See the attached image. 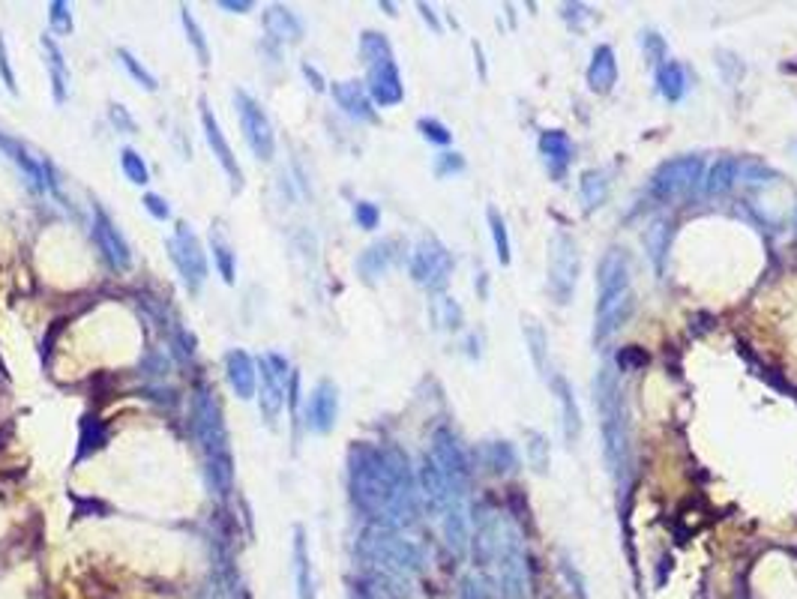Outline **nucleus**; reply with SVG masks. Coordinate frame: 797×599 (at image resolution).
<instances>
[{"instance_id": "cd10ccee", "label": "nucleus", "mask_w": 797, "mask_h": 599, "mask_svg": "<svg viewBox=\"0 0 797 599\" xmlns=\"http://www.w3.org/2000/svg\"><path fill=\"white\" fill-rule=\"evenodd\" d=\"M42 51H46V66H48V75H51L55 102H66V97H70V70H66L64 51L57 48V42L51 37H42Z\"/></svg>"}, {"instance_id": "680f3d73", "label": "nucleus", "mask_w": 797, "mask_h": 599, "mask_svg": "<svg viewBox=\"0 0 797 599\" xmlns=\"http://www.w3.org/2000/svg\"><path fill=\"white\" fill-rule=\"evenodd\" d=\"M420 13H423V19H426L428 24H432V28H435V30H438V21H435V15H432V10H428V6H426V4H420Z\"/></svg>"}, {"instance_id": "6ab92c4d", "label": "nucleus", "mask_w": 797, "mask_h": 599, "mask_svg": "<svg viewBox=\"0 0 797 599\" xmlns=\"http://www.w3.org/2000/svg\"><path fill=\"white\" fill-rule=\"evenodd\" d=\"M93 234H97V243L99 249L106 252V258L111 267L117 270H126L132 264V255H130V246H126L123 234L114 228V222L108 219V213L102 207H93Z\"/></svg>"}, {"instance_id": "864d4df0", "label": "nucleus", "mask_w": 797, "mask_h": 599, "mask_svg": "<svg viewBox=\"0 0 797 599\" xmlns=\"http://www.w3.org/2000/svg\"><path fill=\"white\" fill-rule=\"evenodd\" d=\"M462 168H465V159H462L459 153H444V156H438V162H435V174L438 177L456 174Z\"/></svg>"}, {"instance_id": "0e129e2a", "label": "nucleus", "mask_w": 797, "mask_h": 599, "mask_svg": "<svg viewBox=\"0 0 797 599\" xmlns=\"http://www.w3.org/2000/svg\"><path fill=\"white\" fill-rule=\"evenodd\" d=\"M794 225H797V210H794Z\"/></svg>"}, {"instance_id": "c85d7f7f", "label": "nucleus", "mask_w": 797, "mask_h": 599, "mask_svg": "<svg viewBox=\"0 0 797 599\" xmlns=\"http://www.w3.org/2000/svg\"><path fill=\"white\" fill-rule=\"evenodd\" d=\"M264 28L279 42H297L303 37V21L291 10H285V6H270L267 15H264Z\"/></svg>"}, {"instance_id": "412c9836", "label": "nucleus", "mask_w": 797, "mask_h": 599, "mask_svg": "<svg viewBox=\"0 0 797 599\" xmlns=\"http://www.w3.org/2000/svg\"><path fill=\"white\" fill-rule=\"evenodd\" d=\"M548 384H552V392H555V401H558L561 408V429H564V441L567 443H576L579 434H581V410H579V401H576V392H572V384L564 378V375L555 372L552 378H548Z\"/></svg>"}, {"instance_id": "09e8293b", "label": "nucleus", "mask_w": 797, "mask_h": 599, "mask_svg": "<svg viewBox=\"0 0 797 599\" xmlns=\"http://www.w3.org/2000/svg\"><path fill=\"white\" fill-rule=\"evenodd\" d=\"M48 21L51 28H55V33H72V13L66 4H60V0H55V4H48Z\"/></svg>"}, {"instance_id": "8fccbe9b", "label": "nucleus", "mask_w": 797, "mask_h": 599, "mask_svg": "<svg viewBox=\"0 0 797 599\" xmlns=\"http://www.w3.org/2000/svg\"><path fill=\"white\" fill-rule=\"evenodd\" d=\"M354 219H357V225H360V228L372 231V228H378L381 210L375 207L372 201H357V204H354Z\"/></svg>"}, {"instance_id": "bf43d9fd", "label": "nucleus", "mask_w": 797, "mask_h": 599, "mask_svg": "<svg viewBox=\"0 0 797 599\" xmlns=\"http://www.w3.org/2000/svg\"><path fill=\"white\" fill-rule=\"evenodd\" d=\"M222 10H231V13H250L252 4L250 0H219Z\"/></svg>"}, {"instance_id": "c756f323", "label": "nucleus", "mask_w": 797, "mask_h": 599, "mask_svg": "<svg viewBox=\"0 0 797 599\" xmlns=\"http://www.w3.org/2000/svg\"><path fill=\"white\" fill-rule=\"evenodd\" d=\"M444 536H447L450 549L462 554L468 549V510L462 507V501H453L447 510H444Z\"/></svg>"}, {"instance_id": "a18cd8bd", "label": "nucleus", "mask_w": 797, "mask_h": 599, "mask_svg": "<svg viewBox=\"0 0 797 599\" xmlns=\"http://www.w3.org/2000/svg\"><path fill=\"white\" fill-rule=\"evenodd\" d=\"M117 57H120V63H123V66H126V72H130V75H132V79H135V81H139V84H141V88H144V90H150V93H153V90H157V88H159V84H157V79H153V75H150V72H148V70H144V66H141V60H135V57H132V51H126V48H117Z\"/></svg>"}, {"instance_id": "6e6552de", "label": "nucleus", "mask_w": 797, "mask_h": 599, "mask_svg": "<svg viewBox=\"0 0 797 599\" xmlns=\"http://www.w3.org/2000/svg\"><path fill=\"white\" fill-rule=\"evenodd\" d=\"M453 273V255L447 252V246L435 237H423L411 252V276H414L417 285H423L428 291H441L450 282Z\"/></svg>"}, {"instance_id": "393cba45", "label": "nucleus", "mask_w": 797, "mask_h": 599, "mask_svg": "<svg viewBox=\"0 0 797 599\" xmlns=\"http://www.w3.org/2000/svg\"><path fill=\"white\" fill-rule=\"evenodd\" d=\"M333 99L339 102V108L354 120H375L369 93L363 90L360 81H333Z\"/></svg>"}, {"instance_id": "20e7f679", "label": "nucleus", "mask_w": 797, "mask_h": 599, "mask_svg": "<svg viewBox=\"0 0 797 599\" xmlns=\"http://www.w3.org/2000/svg\"><path fill=\"white\" fill-rule=\"evenodd\" d=\"M581 276V258H579V246L567 231H558L552 237V246H548V294H552L555 303L567 306L572 294H576Z\"/></svg>"}, {"instance_id": "5701e85b", "label": "nucleus", "mask_w": 797, "mask_h": 599, "mask_svg": "<svg viewBox=\"0 0 797 599\" xmlns=\"http://www.w3.org/2000/svg\"><path fill=\"white\" fill-rule=\"evenodd\" d=\"M539 153H543L548 171H552L555 177H564V171L570 168L576 148H572L570 135L564 130H546V132H539Z\"/></svg>"}, {"instance_id": "aec40b11", "label": "nucleus", "mask_w": 797, "mask_h": 599, "mask_svg": "<svg viewBox=\"0 0 797 599\" xmlns=\"http://www.w3.org/2000/svg\"><path fill=\"white\" fill-rule=\"evenodd\" d=\"M417 477H420V492H423L428 510H441L444 512L453 501H462V498L453 494L447 477H444V470L435 465V459L428 456V452L423 456V461H420V474Z\"/></svg>"}, {"instance_id": "f704fd0d", "label": "nucleus", "mask_w": 797, "mask_h": 599, "mask_svg": "<svg viewBox=\"0 0 797 599\" xmlns=\"http://www.w3.org/2000/svg\"><path fill=\"white\" fill-rule=\"evenodd\" d=\"M579 195H581V201H585V210L594 213L599 204L606 201V195H608V174H606V171H599V168L581 171V177H579Z\"/></svg>"}, {"instance_id": "f03ea898", "label": "nucleus", "mask_w": 797, "mask_h": 599, "mask_svg": "<svg viewBox=\"0 0 797 599\" xmlns=\"http://www.w3.org/2000/svg\"><path fill=\"white\" fill-rule=\"evenodd\" d=\"M594 396L599 410V432H603V456L608 465V474L615 483H627L630 468V432H627V408H623L618 372L612 366H603L594 378Z\"/></svg>"}, {"instance_id": "b1692460", "label": "nucleus", "mask_w": 797, "mask_h": 599, "mask_svg": "<svg viewBox=\"0 0 797 599\" xmlns=\"http://www.w3.org/2000/svg\"><path fill=\"white\" fill-rule=\"evenodd\" d=\"M618 84V57L612 46H597L588 66V88L594 93H608Z\"/></svg>"}, {"instance_id": "2f4dec72", "label": "nucleus", "mask_w": 797, "mask_h": 599, "mask_svg": "<svg viewBox=\"0 0 797 599\" xmlns=\"http://www.w3.org/2000/svg\"><path fill=\"white\" fill-rule=\"evenodd\" d=\"M525 342H528V354L534 359V369L543 375V378H552L555 372H552V357H548V336L537 321H525Z\"/></svg>"}, {"instance_id": "a19ab883", "label": "nucleus", "mask_w": 797, "mask_h": 599, "mask_svg": "<svg viewBox=\"0 0 797 599\" xmlns=\"http://www.w3.org/2000/svg\"><path fill=\"white\" fill-rule=\"evenodd\" d=\"M106 426H102V419L97 417H84L81 423V450H79V459L90 456V452H97L102 443H106Z\"/></svg>"}, {"instance_id": "ddd939ff", "label": "nucleus", "mask_w": 797, "mask_h": 599, "mask_svg": "<svg viewBox=\"0 0 797 599\" xmlns=\"http://www.w3.org/2000/svg\"><path fill=\"white\" fill-rule=\"evenodd\" d=\"M363 545L372 558H378L381 563H387L393 569H420V563H423V554H420L417 545H411L408 539L390 534L387 527L369 530V534L363 536Z\"/></svg>"}, {"instance_id": "e433bc0d", "label": "nucleus", "mask_w": 797, "mask_h": 599, "mask_svg": "<svg viewBox=\"0 0 797 599\" xmlns=\"http://www.w3.org/2000/svg\"><path fill=\"white\" fill-rule=\"evenodd\" d=\"M432 321L441 330H459L462 327V309L459 303L447 294H438L432 300Z\"/></svg>"}, {"instance_id": "f8f14e48", "label": "nucleus", "mask_w": 797, "mask_h": 599, "mask_svg": "<svg viewBox=\"0 0 797 599\" xmlns=\"http://www.w3.org/2000/svg\"><path fill=\"white\" fill-rule=\"evenodd\" d=\"M428 456L435 459V465H438L444 470V477H447L450 489L456 498H465L468 485H471V465L465 459V452H462L456 434H453L450 429H438L432 434V452Z\"/></svg>"}, {"instance_id": "423d86ee", "label": "nucleus", "mask_w": 797, "mask_h": 599, "mask_svg": "<svg viewBox=\"0 0 797 599\" xmlns=\"http://www.w3.org/2000/svg\"><path fill=\"white\" fill-rule=\"evenodd\" d=\"M498 561H501V594L504 599H528V563H525V549H521V534L513 525V519L501 521V545H498Z\"/></svg>"}, {"instance_id": "f257e3e1", "label": "nucleus", "mask_w": 797, "mask_h": 599, "mask_svg": "<svg viewBox=\"0 0 797 599\" xmlns=\"http://www.w3.org/2000/svg\"><path fill=\"white\" fill-rule=\"evenodd\" d=\"M351 498L384 527H405L417 519V492L408 459L399 450L357 443L348 452Z\"/></svg>"}, {"instance_id": "de8ad7c7", "label": "nucleus", "mask_w": 797, "mask_h": 599, "mask_svg": "<svg viewBox=\"0 0 797 599\" xmlns=\"http://www.w3.org/2000/svg\"><path fill=\"white\" fill-rule=\"evenodd\" d=\"M417 130L423 132V139H426V141L438 144V148H447V144L453 141V132H450L444 123H438V120H432V117H423V120H420Z\"/></svg>"}, {"instance_id": "39448f33", "label": "nucleus", "mask_w": 797, "mask_h": 599, "mask_svg": "<svg viewBox=\"0 0 797 599\" xmlns=\"http://www.w3.org/2000/svg\"><path fill=\"white\" fill-rule=\"evenodd\" d=\"M192 429L204 452H208V461L228 456V434L225 423H222V410L216 396L208 387H199L192 396Z\"/></svg>"}, {"instance_id": "49530a36", "label": "nucleus", "mask_w": 797, "mask_h": 599, "mask_svg": "<svg viewBox=\"0 0 797 599\" xmlns=\"http://www.w3.org/2000/svg\"><path fill=\"white\" fill-rule=\"evenodd\" d=\"M738 180H743L747 186H752V190H761V186L774 183L776 180V171H770L767 165H761V162H750V165L741 168Z\"/></svg>"}, {"instance_id": "2eb2a0df", "label": "nucleus", "mask_w": 797, "mask_h": 599, "mask_svg": "<svg viewBox=\"0 0 797 599\" xmlns=\"http://www.w3.org/2000/svg\"><path fill=\"white\" fill-rule=\"evenodd\" d=\"M366 90H369V97L384 108L399 105L402 97H405V88H402V75H399L396 60L384 57V60L369 63V81H366Z\"/></svg>"}, {"instance_id": "6e6d98bb", "label": "nucleus", "mask_w": 797, "mask_h": 599, "mask_svg": "<svg viewBox=\"0 0 797 599\" xmlns=\"http://www.w3.org/2000/svg\"><path fill=\"white\" fill-rule=\"evenodd\" d=\"M561 572H564V578H567V581H570V585H572V594H576V599H588V590H585V578H581V576H579V572H576V567H572V563H570L567 558H564V561H561Z\"/></svg>"}, {"instance_id": "4c0bfd02", "label": "nucleus", "mask_w": 797, "mask_h": 599, "mask_svg": "<svg viewBox=\"0 0 797 599\" xmlns=\"http://www.w3.org/2000/svg\"><path fill=\"white\" fill-rule=\"evenodd\" d=\"M528 461L537 474H548V465H552V443H548L543 432L528 434Z\"/></svg>"}, {"instance_id": "5fc2aeb1", "label": "nucleus", "mask_w": 797, "mask_h": 599, "mask_svg": "<svg viewBox=\"0 0 797 599\" xmlns=\"http://www.w3.org/2000/svg\"><path fill=\"white\" fill-rule=\"evenodd\" d=\"M144 207H148V213L153 219H159V222H165V219H171V207H168V201L165 198H159V195H153V192H148L144 195Z\"/></svg>"}, {"instance_id": "a878e982", "label": "nucleus", "mask_w": 797, "mask_h": 599, "mask_svg": "<svg viewBox=\"0 0 797 599\" xmlns=\"http://www.w3.org/2000/svg\"><path fill=\"white\" fill-rule=\"evenodd\" d=\"M393 261H396V240H378L357 258V270L366 282H375L393 267Z\"/></svg>"}, {"instance_id": "9b49d317", "label": "nucleus", "mask_w": 797, "mask_h": 599, "mask_svg": "<svg viewBox=\"0 0 797 599\" xmlns=\"http://www.w3.org/2000/svg\"><path fill=\"white\" fill-rule=\"evenodd\" d=\"M259 372H261V390H259V408L261 417L273 426L285 408V392H288V359L282 354H264L259 359Z\"/></svg>"}, {"instance_id": "9d476101", "label": "nucleus", "mask_w": 797, "mask_h": 599, "mask_svg": "<svg viewBox=\"0 0 797 599\" xmlns=\"http://www.w3.org/2000/svg\"><path fill=\"white\" fill-rule=\"evenodd\" d=\"M234 105L240 114V130H243V139L250 144V150L264 162L273 159V153H276V135H273L267 111H264L246 90L234 93Z\"/></svg>"}, {"instance_id": "c9c22d12", "label": "nucleus", "mask_w": 797, "mask_h": 599, "mask_svg": "<svg viewBox=\"0 0 797 599\" xmlns=\"http://www.w3.org/2000/svg\"><path fill=\"white\" fill-rule=\"evenodd\" d=\"M657 88L668 102H681L683 93H687V75H683L681 63L663 60V63L657 66Z\"/></svg>"}, {"instance_id": "7c9ffc66", "label": "nucleus", "mask_w": 797, "mask_h": 599, "mask_svg": "<svg viewBox=\"0 0 797 599\" xmlns=\"http://www.w3.org/2000/svg\"><path fill=\"white\" fill-rule=\"evenodd\" d=\"M479 459H483V468H488L492 474H513L519 468V456L513 450V443L507 441H488L479 447Z\"/></svg>"}, {"instance_id": "473e14b6", "label": "nucleus", "mask_w": 797, "mask_h": 599, "mask_svg": "<svg viewBox=\"0 0 797 599\" xmlns=\"http://www.w3.org/2000/svg\"><path fill=\"white\" fill-rule=\"evenodd\" d=\"M294 569H297V596L300 599H315L312 563H309V552H306V534H303V527L294 530Z\"/></svg>"}, {"instance_id": "bb28decb", "label": "nucleus", "mask_w": 797, "mask_h": 599, "mask_svg": "<svg viewBox=\"0 0 797 599\" xmlns=\"http://www.w3.org/2000/svg\"><path fill=\"white\" fill-rule=\"evenodd\" d=\"M672 240H674V228L668 219H654L645 231V249L648 258L654 264V270L663 276L666 264H668V249H672Z\"/></svg>"}, {"instance_id": "13d9d810", "label": "nucleus", "mask_w": 797, "mask_h": 599, "mask_svg": "<svg viewBox=\"0 0 797 599\" xmlns=\"http://www.w3.org/2000/svg\"><path fill=\"white\" fill-rule=\"evenodd\" d=\"M111 123H114L120 132H135V120L123 105H111Z\"/></svg>"}, {"instance_id": "79ce46f5", "label": "nucleus", "mask_w": 797, "mask_h": 599, "mask_svg": "<svg viewBox=\"0 0 797 599\" xmlns=\"http://www.w3.org/2000/svg\"><path fill=\"white\" fill-rule=\"evenodd\" d=\"M360 55H363L366 63H375V60H384V57H393V48L384 33H375V30H366L363 37H360Z\"/></svg>"}, {"instance_id": "e2e57ef3", "label": "nucleus", "mask_w": 797, "mask_h": 599, "mask_svg": "<svg viewBox=\"0 0 797 599\" xmlns=\"http://www.w3.org/2000/svg\"><path fill=\"white\" fill-rule=\"evenodd\" d=\"M465 596H468V599H477V587H474V581H465Z\"/></svg>"}, {"instance_id": "4468645a", "label": "nucleus", "mask_w": 797, "mask_h": 599, "mask_svg": "<svg viewBox=\"0 0 797 599\" xmlns=\"http://www.w3.org/2000/svg\"><path fill=\"white\" fill-rule=\"evenodd\" d=\"M0 150L10 156V162L15 168L21 171L24 180H28V186L33 192H57V180H55V168H51L48 159L42 156H33V153L24 148V144H19L15 139H6V135H0Z\"/></svg>"}, {"instance_id": "f3484780", "label": "nucleus", "mask_w": 797, "mask_h": 599, "mask_svg": "<svg viewBox=\"0 0 797 599\" xmlns=\"http://www.w3.org/2000/svg\"><path fill=\"white\" fill-rule=\"evenodd\" d=\"M501 521H504V516H498L495 510H488V507L474 510V539H471V545H474V561L479 567L498 558Z\"/></svg>"}, {"instance_id": "7ed1b4c3", "label": "nucleus", "mask_w": 797, "mask_h": 599, "mask_svg": "<svg viewBox=\"0 0 797 599\" xmlns=\"http://www.w3.org/2000/svg\"><path fill=\"white\" fill-rule=\"evenodd\" d=\"M597 327L594 336L597 342H603L608 336H615L627 315L632 309V294H630V261L627 252L621 246H612L603 258H599L597 267Z\"/></svg>"}, {"instance_id": "72a5a7b5", "label": "nucleus", "mask_w": 797, "mask_h": 599, "mask_svg": "<svg viewBox=\"0 0 797 599\" xmlns=\"http://www.w3.org/2000/svg\"><path fill=\"white\" fill-rule=\"evenodd\" d=\"M738 174H741V162L738 159H719V162H714V168L705 174L701 190H705V195H723V192L732 190L734 183H738Z\"/></svg>"}, {"instance_id": "4d7b16f0", "label": "nucleus", "mask_w": 797, "mask_h": 599, "mask_svg": "<svg viewBox=\"0 0 797 599\" xmlns=\"http://www.w3.org/2000/svg\"><path fill=\"white\" fill-rule=\"evenodd\" d=\"M618 366L621 369H641V366H648V354L641 348H627V350H621Z\"/></svg>"}, {"instance_id": "052dcab7", "label": "nucleus", "mask_w": 797, "mask_h": 599, "mask_svg": "<svg viewBox=\"0 0 797 599\" xmlns=\"http://www.w3.org/2000/svg\"><path fill=\"white\" fill-rule=\"evenodd\" d=\"M303 75H306V79H309V81H312V88H315V90H324V79H321V75H318V70H315V66H309V63H303Z\"/></svg>"}, {"instance_id": "58836bf2", "label": "nucleus", "mask_w": 797, "mask_h": 599, "mask_svg": "<svg viewBox=\"0 0 797 599\" xmlns=\"http://www.w3.org/2000/svg\"><path fill=\"white\" fill-rule=\"evenodd\" d=\"M486 219H488V228H492V240H495V252H498V261L507 267L510 264V237H507V222H504V216L495 207L486 210Z\"/></svg>"}, {"instance_id": "a211bd4d", "label": "nucleus", "mask_w": 797, "mask_h": 599, "mask_svg": "<svg viewBox=\"0 0 797 599\" xmlns=\"http://www.w3.org/2000/svg\"><path fill=\"white\" fill-rule=\"evenodd\" d=\"M339 417V392L333 381H321L318 387L312 390L309 405H306V426L318 434H327L333 426H336Z\"/></svg>"}, {"instance_id": "dca6fc26", "label": "nucleus", "mask_w": 797, "mask_h": 599, "mask_svg": "<svg viewBox=\"0 0 797 599\" xmlns=\"http://www.w3.org/2000/svg\"><path fill=\"white\" fill-rule=\"evenodd\" d=\"M201 126H204V135H208V144H210L213 156H216L219 165L225 168L231 186L240 192V190H243V171H240V165H237V156H234V150H231L228 139L222 135V126H219L216 114H213L210 105L204 99H201Z\"/></svg>"}, {"instance_id": "4be33fe9", "label": "nucleus", "mask_w": 797, "mask_h": 599, "mask_svg": "<svg viewBox=\"0 0 797 599\" xmlns=\"http://www.w3.org/2000/svg\"><path fill=\"white\" fill-rule=\"evenodd\" d=\"M225 375L231 390L237 392V399H252L255 387H259V363L246 354V350H228L225 357Z\"/></svg>"}, {"instance_id": "c03bdc74", "label": "nucleus", "mask_w": 797, "mask_h": 599, "mask_svg": "<svg viewBox=\"0 0 797 599\" xmlns=\"http://www.w3.org/2000/svg\"><path fill=\"white\" fill-rule=\"evenodd\" d=\"M120 165H123V174L130 177L135 186H144V183H148V180H150L148 165H144V159H141L132 148H123V150H120Z\"/></svg>"}, {"instance_id": "603ef678", "label": "nucleus", "mask_w": 797, "mask_h": 599, "mask_svg": "<svg viewBox=\"0 0 797 599\" xmlns=\"http://www.w3.org/2000/svg\"><path fill=\"white\" fill-rule=\"evenodd\" d=\"M641 42H645V55H648V60L650 63H663V57H666V42H663V37H659V33H645V37H641Z\"/></svg>"}, {"instance_id": "1a4fd4ad", "label": "nucleus", "mask_w": 797, "mask_h": 599, "mask_svg": "<svg viewBox=\"0 0 797 599\" xmlns=\"http://www.w3.org/2000/svg\"><path fill=\"white\" fill-rule=\"evenodd\" d=\"M165 246L177 273L183 276V285L195 294L204 285V279H208V258H204L199 237L192 234L190 225H177L174 234L165 240Z\"/></svg>"}, {"instance_id": "ea45409f", "label": "nucleus", "mask_w": 797, "mask_h": 599, "mask_svg": "<svg viewBox=\"0 0 797 599\" xmlns=\"http://www.w3.org/2000/svg\"><path fill=\"white\" fill-rule=\"evenodd\" d=\"M210 246H213V258H216L222 279L231 285V282H234V252H231L228 240L222 237V231H210Z\"/></svg>"}, {"instance_id": "37998d69", "label": "nucleus", "mask_w": 797, "mask_h": 599, "mask_svg": "<svg viewBox=\"0 0 797 599\" xmlns=\"http://www.w3.org/2000/svg\"><path fill=\"white\" fill-rule=\"evenodd\" d=\"M180 19H183V28H186V37H190L195 55H199L201 66L210 63V48H208V39H204V30L199 28V21H195V15L190 13V6H183L180 10Z\"/></svg>"}, {"instance_id": "0eeeda50", "label": "nucleus", "mask_w": 797, "mask_h": 599, "mask_svg": "<svg viewBox=\"0 0 797 599\" xmlns=\"http://www.w3.org/2000/svg\"><path fill=\"white\" fill-rule=\"evenodd\" d=\"M705 180V159L701 156H674L663 162L654 177H650V195L657 198H678V195L692 192Z\"/></svg>"}, {"instance_id": "3c124183", "label": "nucleus", "mask_w": 797, "mask_h": 599, "mask_svg": "<svg viewBox=\"0 0 797 599\" xmlns=\"http://www.w3.org/2000/svg\"><path fill=\"white\" fill-rule=\"evenodd\" d=\"M0 79H4L6 90H10V93H19V84H15V72H13V66H10V55H6V39H4V33H0Z\"/></svg>"}]
</instances>
